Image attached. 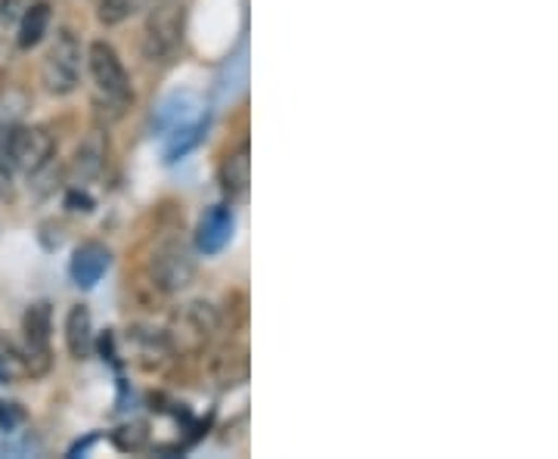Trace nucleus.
<instances>
[{
	"label": "nucleus",
	"instance_id": "obj_1",
	"mask_svg": "<svg viewBox=\"0 0 558 459\" xmlns=\"http://www.w3.org/2000/svg\"><path fill=\"white\" fill-rule=\"evenodd\" d=\"M87 72L94 78V109L106 124L124 119V112L134 106V90H131V78L124 72V62L116 53L112 44L106 40H94L87 50Z\"/></svg>",
	"mask_w": 558,
	"mask_h": 459
},
{
	"label": "nucleus",
	"instance_id": "obj_2",
	"mask_svg": "<svg viewBox=\"0 0 558 459\" xmlns=\"http://www.w3.org/2000/svg\"><path fill=\"white\" fill-rule=\"evenodd\" d=\"M186 7L180 0H156L146 10L143 25V53L149 62H171L183 47Z\"/></svg>",
	"mask_w": 558,
	"mask_h": 459
},
{
	"label": "nucleus",
	"instance_id": "obj_3",
	"mask_svg": "<svg viewBox=\"0 0 558 459\" xmlns=\"http://www.w3.org/2000/svg\"><path fill=\"white\" fill-rule=\"evenodd\" d=\"M81 75H84V50L78 35L60 28L40 62V84L50 97H69L78 90Z\"/></svg>",
	"mask_w": 558,
	"mask_h": 459
},
{
	"label": "nucleus",
	"instance_id": "obj_4",
	"mask_svg": "<svg viewBox=\"0 0 558 459\" xmlns=\"http://www.w3.org/2000/svg\"><path fill=\"white\" fill-rule=\"evenodd\" d=\"M220 333V314L218 307H211L208 301H190L168 323L165 336L174 354H190L199 358L202 351L215 341Z\"/></svg>",
	"mask_w": 558,
	"mask_h": 459
},
{
	"label": "nucleus",
	"instance_id": "obj_5",
	"mask_svg": "<svg viewBox=\"0 0 558 459\" xmlns=\"http://www.w3.org/2000/svg\"><path fill=\"white\" fill-rule=\"evenodd\" d=\"M3 143H7L10 165L22 174H28V178H35L44 168H50V161L57 156V141L44 124H20V128H13L7 134Z\"/></svg>",
	"mask_w": 558,
	"mask_h": 459
},
{
	"label": "nucleus",
	"instance_id": "obj_6",
	"mask_svg": "<svg viewBox=\"0 0 558 459\" xmlns=\"http://www.w3.org/2000/svg\"><path fill=\"white\" fill-rule=\"evenodd\" d=\"M22 333H25V345H22V360H25V376L40 379L50 373L53 366V351H50V333H53V311L47 301H38L25 311L22 317Z\"/></svg>",
	"mask_w": 558,
	"mask_h": 459
},
{
	"label": "nucleus",
	"instance_id": "obj_7",
	"mask_svg": "<svg viewBox=\"0 0 558 459\" xmlns=\"http://www.w3.org/2000/svg\"><path fill=\"white\" fill-rule=\"evenodd\" d=\"M149 280L165 295L183 292L196 280V258L190 255V249L183 242H161L156 255L149 258Z\"/></svg>",
	"mask_w": 558,
	"mask_h": 459
},
{
	"label": "nucleus",
	"instance_id": "obj_8",
	"mask_svg": "<svg viewBox=\"0 0 558 459\" xmlns=\"http://www.w3.org/2000/svg\"><path fill=\"white\" fill-rule=\"evenodd\" d=\"M106 165H109V134L102 128H94V131L84 134V141L78 143V149L72 156V165H69L72 183L75 186L97 183L102 178V171H106Z\"/></svg>",
	"mask_w": 558,
	"mask_h": 459
},
{
	"label": "nucleus",
	"instance_id": "obj_9",
	"mask_svg": "<svg viewBox=\"0 0 558 459\" xmlns=\"http://www.w3.org/2000/svg\"><path fill=\"white\" fill-rule=\"evenodd\" d=\"M233 230H236L233 202L211 205V208L199 218V227H196V249H199L205 258L220 255V252L230 245V240H233Z\"/></svg>",
	"mask_w": 558,
	"mask_h": 459
},
{
	"label": "nucleus",
	"instance_id": "obj_10",
	"mask_svg": "<svg viewBox=\"0 0 558 459\" xmlns=\"http://www.w3.org/2000/svg\"><path fill=\"white\" fill-rule=\"evenodd\" d=\"M112 267V252L97 240L81 242L78 249L72 252V261H69V277L78 289H94L97 282L106 277V270Z\"/></svg>",
	"mask_w": 558,
	"mask_h": 459
},
{
	"label": "nucleus",
	"instance_id": "obj_11",
	"mask_svg": "<svg viewBox=\"0 0 558 459\" xmlns=\"http://www.w3.org/2000/svg\"><path fill=\"white\" fill-rule=\"evenodd\" d=\"M220 190L230 202H240L248 196V183H252V149L248 143H240L236 149H230L220 161Z\"/></svg>",
	"mask_w": 558,
	"mask_h": 459
},
{
	"label": "nucleus",
	"instance_id": "obj_12",
	"mask_svg": "<svg viewBox=\"0 0 558 459\" xmlns=\"http://www.w3.org/2000/svg\"><path fill=\"white\" fill-rule=\"evenodd\" d=\"M128 348H131V358L143 370H161L168 360L174 358L168 336L165 333H153V329H131L128 333Z\"/></svg>",
	"mask_w": 558,
	"mask_h": 459
},
{
	"label": "nucleus",
	"instance_id": "obj_13",
	"mask_svg": "<svg viewBox=\"0 0 558 459\" xmlns=\"http://www.w3.org/2000/svg\"><path fill=\"white\" fill-rule=\"evenodd\" d=\"M65 348L72 360H87L94 351V319L84 304H75L65 317Z\"/></svg>",
	"mask_w": 558,
	"mask_h": 459
},
{
	"label": "nucleus",
	"instance_id": "obj_14",
	"mask_svg": "<svg viewBox=\"0 0 558 459\" xmlns=\"http://www.w3.org/2000/svg\"><path fill=\"white\" fill-rule=\"evenodd\" d=\"M50 20H53V7L47 0H35L25 10V16L16 22V44H20V50L38 47L44 35H47V28H50Z\"/></svg>",
	"mask_w": 558,
	"mask_h": 459
},
{
	"label": "nucleus",
	"instance_id": "obj_15",
	"mask_svg": "<svg viewBox=\"0 0 558 459\" xmlns=\"http://www.w3.org/2000/svg\"><path fill=\"white\" fill-rule=\"evenodd\" d=\"M215 376L223 385H242L248 379V348L245 345H230L218 360H215Z\"/></svg>",
	"mask_w": 558,
	"mask_h": 459
},
{
	"label": "nucleus",
	"instance_id": "obj_16",
	"mask_svg": "<svg viewBox=\"0 0 558 459\" xmlns=\"http://www.w3.org/2000/svg\"><path fill=\"white\" fill-rule=\"evenodd\" d=\"M205 131H208V119L196 121V124H183L178 128L174 134H171V141H168V149H165V161L171 165V161L183 159V156H190L196 146L205 137Z\"/></svg>",
	"mask_w": 558,
	"mask_h": 459
},
{
	"label": "nucleus",
	"instance_id": "obj_17",
	"mask_svg": "<svg viewBox=\"0 0 558 459\" xmlns=\"http://www.w3.org/2000/svg\"><path fill=\"white\" fill-rule=\"evenodd\" d=\"M156 0H100V10H97V20L112 28V25H121V22L134 20L140 13H146Z\"/></svg>",
	"mask_w": 558,
	"mask_h": 459
},
{
	"label": "nucleus",
	"instance_id": "obj_18",
	"mask_svg": "<svg viewBox=\"0 0 558 459\" xmlns=\"http://www.w3.org/2000/svg\"><path fill=\"white\" fill-rule=\"evenodd\" d=\"M109 438L124 454H137V450H143L149 444V428H146V422H128V425L116 428Z\"/></svg>",
	"mask_w": 558,
	"mask_h": 459
},
{
	"label": "nucleus",
	"instance_id": "obj_19",
	"mask_svg": "<svg viewBox=\"0 0 558 459\" xmlns=\"http://www.w3.org/2000/svg\"><path fill=\"white\" fill-rule=\"evenodd\" d=\"M35 0H0V25L3 28H16V22L25 16V10L32 7Z\"/></svg>",
	"mask_w": 558,
	"mask_h": 459
},
{
	"label": "nucleus",
	"instance_id": "obj_20",
	"mask_svg": "<svg viewBox=\"0 0 558 459\" xmlns=\"http://www.w3.org/2000/svg\"><path fill=\"white\" fill-rule=\"evenodd\" d=\"M7 134L0 137V200H13V165L7 159Z\"/></svg>",
	"mask_w": 558,
	"mask_h": 459
},
{
	"label": "nucleus",
	"instance_id": "obj_21",
	"mask_svg": "<svg viewBox=\"0 0 558 459\" xmlns=\"http://www.w3.org/2000/svg\"><path fill=\"white\" fill-rule=\"evenodd\" d=\"M22 422H25V410H22L20 403L0 400V432H13Z\"/></svg>",
	"mask_w": 558,
	"mask_h": 459
},
{
	"label": "nucleus",
	"instance_id": "obj_22",
	"mask_svg": "<svg viewBox=\"0 0 558 459\" xmlns=\"http://www.w3.org/2000/svg\"><path fill=\"white\" fill-rule=\"evenodd\" d=\"M65 205H69L72 212H81V215H90V212H94V200L84 193V186H72L69 196H65Z\"/></svg>",
	"mask_w": 558,
	"mask_h": 459
}]
</instances>
